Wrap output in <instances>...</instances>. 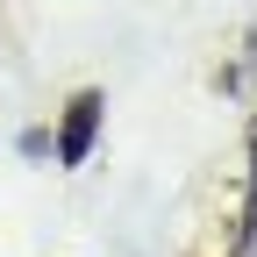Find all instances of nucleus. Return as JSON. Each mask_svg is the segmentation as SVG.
<instances>
[{
    "mask_svg": "<svg viewBox=\"0 0 257 257\" xmlns=\"http://www.w3.org/2000/svg\"><path fill=\"white\" fill-rule=\"evenodd\" d=\"M22 157H50V128H22Z\"/></svg>",
    "mask_w": 257,
    "mask_h": 257,
    "instance_id": "nucleus-3",
    "label": "nucleus"
},
{
    "mask_svg": "<svg viewBox=\"0 0 257 257\" xmlns=\"http://www.w3.org/2000/svg\"><path fill=\"white\" fill-rule=\"evenodd\" d=\"M100 114H107V100H100V86H86V93H72V100H64V121L50 128V157L57 165H86L93 157V136H100Z\"/></svg>",
    "mask_w": 257,
    "mask_h": 257,
    "instance_id": "nucleus-1",
    "label": "nucleus"
},
{
    "mask_svg": "<svg viewBox=\"0 0 257 257\" xmlns=\"http://www.w3.org/2000/svg\"><path fill=\"white\" fill-rule=\"evenodd\" d=\"M257 250V128H250V186H243V221H236V257Z\"/></svg>",
    "mask_w": 257,
    "mask_h": 257,
    "instance_id": "nucleus-2",
    "label": "nucleus"
}]
</instances>
